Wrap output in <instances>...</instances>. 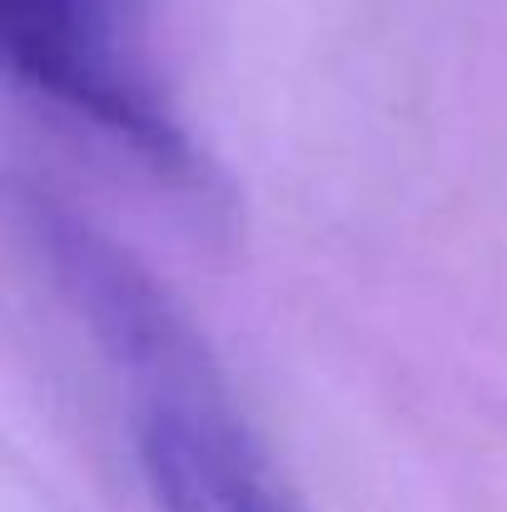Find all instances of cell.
Returning <instances> with one entry per match:
<instances>
[{"label":"cell","mask_w":507,"mask_h":512,"mask_svg":"<svg viewBox=\"0 0 507 512\" xmlns=\"http://www.w3.org/2000/svg\"><path fill=\"white\" fill-rule=\"evenodd\" d=\"M0 35L20 85L85 115L150 170L179 184H204V165L194 160L184 130L110 50L100 0H0Z\"/></svg>","instance_id":"6da1fadb"},{"label":"cell","mask_w":507,"mask_h":512,"mask_svg":"<svg viewBox=\"0 0 507 512\" xmlns=\"http://www.w3.org/2000/svg\"><path fill=\"white\" fill-rule=\"evenodd\" d=\"M35 234H40L65 294L85 314L90 334L140 388V403L224 398L219 373H214L199 334L184 324V314L169 304L160 284L125 249H115L85 219L50 209V204L35 214Z\"/></svg>","instance_id":"7a4b0ae2"},{"label":"cell","mask_w":507,"mask_h":512,"mask_svg":"<svg viewBox=\"0 0 507 512\" xmlns=\"http://www.w3.org/2000/svg\"><path fill=\"white\" fill-rule=\"evenodd\" d=\"M140 468L160 512H294L229 398L140 403Z\"/></svg>","instance_id":"3957f363"}]
</instances>
